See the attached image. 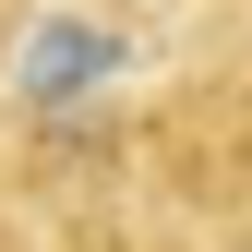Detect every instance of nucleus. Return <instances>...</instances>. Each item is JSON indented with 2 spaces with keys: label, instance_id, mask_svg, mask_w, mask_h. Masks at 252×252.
Listing matches in <instances>:
<instances>
[{
  "label": "nucleus",
  "instance_id": "obj_1",
  "mask_svg": "<svg viewBox=\"0 0 252 252\" xmlns=\"http://www.w3.org/2000/svg\"><path fill=\"white\" fill-rule=\"evenodd\" d=\"M120 48H96V24H48V48L24 60V96H72V84H96Z\"/></svg>",
  "mask_w": 252,
  "mask_h": 252
},
{
  "label": "nucleus",
  "instance_id": "obj_2",
  "mask_svg": "<svg viewBox=\"0 0 252 252\" xmlns=\"http://www.w3.org/2000/svg\"><path fill=\"white\" fill-rule=\"evenodd\" d=\"M228 252H252V228H240V240H228Z\"/></svg>",
  "mask_w": 252,
  "mask_h": 252
}]
</instances>
